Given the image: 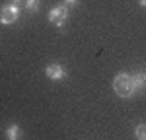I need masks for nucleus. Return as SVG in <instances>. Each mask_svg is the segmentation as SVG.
Here are the masks:
<instances>
[{"label":"nucleus","instance_id":"obj_1","mask_svg":"<svg viewBox=\"0 0 146 140\" xmlns=\"http://www.w3.org/2000/svg\"><path fill=\"white\" fill-rule=\"evenodd\" d=\"M113 92L117 93L119 97H133L136 93V88H135V82H133V76L127 74V72H119L115 78H113Z\"/></svg>","mask_w":146,"mask_h":140},{"label":"nucleus","instance_id":"obj_2","mask_svg":"<svg viewBox=\"0 0 146 140\" xmlns=\"http://www.w3.org/2000/svg\"><path fill=\"white\" fill-rule=\"evenodd\" d=\"M18 18H20V8L16 6V2L14 4H6V6L0 8V23L10 25V23L18 22Z\"/></svg>","mask_w":146,"mask_h":140},{"label":"nucleus","instance_id":"obj_3","mask_svg":"<svg viewBox=\"0 0 146 140\" xmlns=\"http://www.w3.org/2000/svg\"><path fill=\"white\" fill-rule=\"evenodd\" d=\"M66 18H68V6H66V4H62V6H55V8L49 10V22L55 23L56 27H62L64 22H66Z\"/></svg>","mask_w":146,"mask_h":140},{"label":"nucleus","instance_id":"obj_4","mask_svg":"<svg viewBox=\"0 0 146 140\" xmlns=\"http://www.w3.org/2000/svg\"><path fill=\"white\" fill-rule=\"evenodd\" d=\"M45 76L49 80H62V78H66V72L58 62H51L45 68Z\"/></svg>","mask_w":146,"mask_h":140},{"label":"nucleus","instance_id":"obj_5","mask_svg":"<svg viewBox=\"0 0 146 140\" xmlns=\"http://www.w3.org/2000/svg\"><path fill=\"white\" fill-rule=\"evenodd\" d=\"M133 82H135L136 92L144 90L146 88V70H136L135 74H133Z\"/></svg>","mask_w":146,"mask_h":140},{"label":"nucleus","instance_id":"obj_6","mask_svg":"<svg viewBox=\"0 0 146 140\" xmlns=\"http://www.w3.org/2000/svg\"><path fill=\"white\" fill-rule=\"evenodd\" d=\"M6 138L8 140H16V138H20V127L18 125H8V128H6Z\"/></svg>","mask_w":146,"mask_h":140},{"label":"nucleus","instance_id":"obj_7","mask_svg":"<svg viewBox=\"0 0 146 140\" xmlns=\"http://www.w3.org/2000/svg\"><path fill=\"white\" fill-rule=\"evenodd\" d=\"M41 8V0H25V10L29 14H37Z\"/></svg>","mask_w":146,"mask_h":140},{"label":"nucleus","instance_id":"obj_8","mask_svg":"<svg viewBox=\"0 0 146 140\" xmlns=\"http://www.w3.org/2000/svg\"><path fill=\"white\" fill-rule=\"evenodd\" d=\"M135 136L138 140H146V125H144V123L135 127Z\"/></svg>","mask_w":146,"mask_h":140},{"label":"nucleus","instance_id":"obj_9","mask_svg":"<svg viewBox=\"0 0 146 140\" xmlns=\"http://www.w3.org/2000/svg\"><path fill=\"white\" fill-rule=\"evenodd\" d=\"M64 4H66V6H76L78 0H64Z\"/></svg>","mask_w":146,"mask_h":140},{"label":"nucleus","instance_id":"obj_10","mask_svg":"<svg viewBox=\"0 0 146 140\" xmlns=\"http://www.w3.org/2000/svg\"><path fill=\"white\" fill-rule=\"evenodd\" d=\"M138 4H140V8H146V0H138Z\"/></svg>","mask_w":146,"mask_h":140},{"label":"nucleus","instance_id":"obj_11","mask_svg":"<svg viewBox=\"0 0 146 140\" xmlns=\"http://www.w3.org/2000/svg\"><path fill=\"white\" fill-rule=\"evenodd\" d=\"M12 2H20V0H12Z\"/></svg>","mask_w":146,"mask_h":140}]
</instances>
